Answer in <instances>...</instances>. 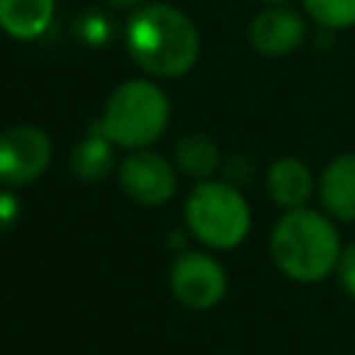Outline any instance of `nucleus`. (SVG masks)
Segmentation results:
<instances>
[{"instance_id":"nucleus-13","label":"nucleus","mask_w":355,"mask_h":355,"mask_svg":"<svg viewBox=\"0 0 355 355\" xmlns=\"http://www.w3.org/2000/svg\"><path fill=\"white\" fill-rule=\"evenodd\" d=\"M114 150H116V144L100 130V125H94L72 147V153H69V169H72V175L80 178V180H86V183L103 180L114 169V164H116Z\"/></svg>"},{"instance_id":"nucleus-3","label":"nucleus","mask_w":355,"mask_h":355,"mask_svg":"<svg viewBox=\"0 0 355 355\" xmlns=\"http://www.w3.org/2000/svg\"><path fill=\"white\" fill-rule=\"evenodd\" d=\"M97 125L116 147L144 150L158 141L169 125V97L158 83L130 78L108 94Z\"/></svg>"},{"instance_id":"nucleus-14","label":"nucleus","mask_w":355,"mask_h":355,"mask_svg":"<svg viewBox=\"0 0 355 355\" xmlns=\"http://www.w3.org/2000/svg\"><path fill=\"white\" fill-rule=\"evenodd\" d=\"M302 8L324 31L355 25V0H302Z\"/></svg>"},{"instance_id":"nucleus-18","label":"nucleus","mask_w":355,"mask_h":355,"mask_svg":"<svg viewBox=\"0 0 355 355\" xmlns=\"http://www.w3.org/2000/svg\"><path fill=\"white\" fill-rule=\"evenodd\" d=\"M17 219H19V200L11 191L0 189V230L14 227Z\"/></svg>"},{"instance_id":"nucleus-16","label":"nucleus","mask_w":355,"mask_h":355,"mask_svg":"<svg viewBox=\"0 0 355 355\" xmlns=\"http://www.w3.org/2000/svg\"><path fill=\"white\" fill-rule=\"evenodd\" d=\"M222 172H225V180L233 183L236 189H241L244 183H250V178L255 175V164L247 158V155H233L230 161L222 164Z\"/></svg>"},{"instance_id":"nucleus-15","label":"nucleus","mask_w":355,"mask_h":355,"mask_svg":"<svg viewBox=\"0 0 355 355\" xmlns=\"http://www.w3.org/2000/svg\"><path fill=\"white\" fill-rule=\"evenodd\" d=\"M75 36L86 47H105L116 36V25H114L111 14H105L100 8H86L75 19Z\"/></svg>"},{"instance_id":"nucleus-17","label":"nucleus","mask_w":355,"mask_h":355,"mask_svg":"<svg viewBox=\"0 0 355 355\" xmlns=\"http://www.w3.org/2000/svg\"><path fill=\"white\" fill-rule=\"evenodd\" d=\"M336 275H338L341 288L355 300V241L341 250V258L336 263Z\"/></svg>"},{"instance_id":"nucleus-11","label":"nucleus","mask_w":355,"mask_h":355,"mask_svg":"<svg viewBox=\"0 0 355 355\" xmlns=\"http://www.w3.org/2000/svg\"><path fill=\"white\" fill-rule=\"evenodd\" d=\"M55 17V0H0V31L19 42L39 39Z\"/></svg>"},{"instance_id":"nucleus-20","label":"nucleus","mask_w":355,"mask_h":355,"mask_svg":"<svg viewBox=\"0 0 355 355\" xmlns=\"http://www.w3.org/2000/svg\"><path fill=\"white\" fill-rule=\"evenodd\" d=\"M263 3H269V6H283V3H288V0H263Z\"/></svg>"},{"instance_id":"nucleus-2","label":"nucleus","mask_w":355,"mask_h":355,"mask_svg":"<svg viewBox=\"0 0 355 355\" xmlns=\"http://www.w3.org/2000/svg\"><path fill=\"white\" fill-rule=\"evenodd\" d=\"M341 250L344 247L330 216L305 205L286 211L269 236L275 266L297 283H316L336 272Z\"/></svg>"},{"instance_id":"nucleus-8","label":"nucleus","mask_w":355,"mask_h":355,"mask_svg":"<svg viewBox=\"0 0 355 355\" xmlns=\"http://www.w3.org/2000/svg\"><path fill=\"white\" fill-rule=\"evenodd\" d=\"M250 44L261 55L294 53L305 39V19L286 6H266L250 22Z\"/></svg>"},{"instance_id":"nucleus-1","label":"nucleus","mask_w":355,"mask_h":355,"mask_svg":"<svg viewBox=\"0 0 355 355\" xmlns=\"http://www.w3.org/2000/svg\"><path fill=\"white\" fill-rule=\"evenodd\" d=\"M128 55L153 78H180L200 58V33L172 3H144L125 25Z\"/></svg>"},{"instance_id":"nucleus-10","label":"nucleus","mask_w":355,"mask_h":355,"mask_svg":"<svg viewBox=\"0 0 355 355\" xmlns=\"http://www.w3.org/2000/svg\"><path fill=\"white\" fill-rule=\"evenodd\" d=\"M313 189H316L313 175L300 158L283 155V158L272 161L266 169V191H269L272 202L286 208V211L302 208L311 200Z\"/></svg>"},{"instance_id":"nucleus-12","label":"nucleus","mask_w":355,"mask_h":355,"mask_svg":"<svg viewBox=\"0 0 355 355\" xmlns=\"http://www.w3.org/2000/svg\"><path fill=\"white\" fill-rule=\"evenodd\" d=\"M175 166H178V172H183L186 178H194L197 183L211 180L214 172L222 169V150L202 130L183 133L175 144Z\"/></svg>"},{"instance_id":"nucleus-5","label":"nucleus","mask_w":355,"mask_h":355,"mask_svg":"<svg viewBox=\"0 0 355 355\" xmlns=\"http://www.w3.org/2000/svg\"><path fill=\"white\" fill-rule=\"evenodd\" d=\"M53 158L50 136L36 125H11L0 130V183L28 186L44 175Z\"/></svg>"},{"instance_id":"nucleus-9","label":"nucleus","mask_w":355,"mask_h":355,"mask_svg":"<svg viewBox=\"0 0 355 355\" xmlns=\"http://www.w3.org/2000/svg\"><path fill=\"white\" fill-rule=\"evenodd\" d=\"M319 200L327 216L355 222V153H338L319 178Z\"/></svg>"},{"instance_id":"nucleus-7","label":"nucleus","mask_w":355,"mask_h":355,"mask_svg":"<svg viewBox=\"0 0 355 355\" xmlns=\"http://www.w3.org/2000/svg\"><path fill=\"white\" fill-rule=\"evenodd\" d=\"M169 286L180 305L194 311L214 308L227 291V275L222 263L200 250H186L169 269Z\"/></svg>"},{"instance_id":"nucleus-6","label":"nucleus","mask_w":355,"mask_h":355,"mask_svg":"<svg viewBox=\"0 0 355 355\" xmlns=\"http://www.w3.org/2000/svg\"><path fill=\"white\" fill-rule=\"evenodd\" d=\"M119 189L139 205L155 208L164 205L175 197L178 191V169L172 166V161H166V155L144 147V150H130L119 169Z\"/></svg>"},{"instance_id":"nucleus-4","label":"nucleus","mask_w":355,"mask_h":355,"mask_svg":"<svg viewBox=\"0 0 355 355\" xmlns=\"http://www.w3.org/2000/svg\"><path fill=\"white\" fill-rule=\"evenodd\" d=\"M186 227L189 233L211 250L239 247L250 233V205L227 180H200L186 200Z\"/></svg>"},{"instance_id":"nucleus-19","label":"nucleus","mask_w":355,"mask_h":355,"mask_svg":"<svg viewBox=\"0 0 355 355\" xmlns=\"http://www.w3.org/2000/svg\"><path fill=\"white\" fill-rule=\"evenodd\" d=\"M108 8H136L141 0H103Z\"/></svg>"}]
</instances>
